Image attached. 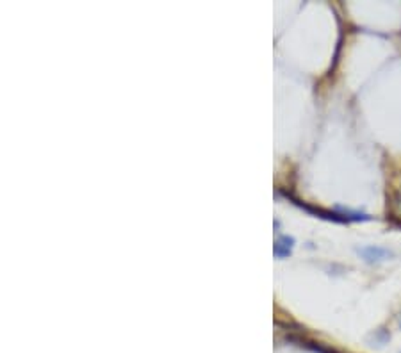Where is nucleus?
<instances>
[{
	"instance_id": "1",
	"label": "nucleus",
	"mask_w": 401,
	"mask_h": 353,
	"mask_svg": "<svg viewBox=\"0 0 401 353\" xmlns=\"http://www.w3.org/2000/svg\"><path fill=\"white\" fill-rule=\"evenodd\" d=\"M358 252H360V255H362L367 262H375V261L378 262V261H384V259H387V257H393V253L389 252V250L378 248V246H367V248L358 250Z\"/></svg>"
},
{
	"instance_id": "2",
	"label": "nucleus",
	"mask_w": 401,
	"mask_h": 353,
	"mask_svg": "<svg viewBox=\"0 0 401 353\" xmlns=\"http://www.w3.org/2000/svg\"><path fill=\"white\" fill-rule=\"evenodd\" d=\"M291 246H293V239H287V237H284V239H280L278 243H276L275 253L278 255V257H285V255H289Z\"/></svg>"
},
{
	"instance_id": "3",
	"label": "nucleus",
	"mask_w": 401,
	"mask_h": 353,
	"mask_svg": "<svg viewBox=\"0 0 401 353\" xmlns=\"http://www.w3.org/2000/svg\"><path fill=\"white\" fill-rule=\"evenodd\" d=\"M398 325H400V328H401V318H400V323H398Z\"/></svg>"
}]
</instances>
